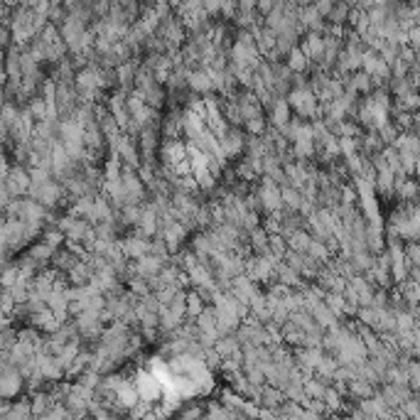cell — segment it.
<instances>
[{
  "instance_id": "obj_1",
  "label": "cell",
  "mask_w": 420,
  "mask_h": 420,
  "mask_svg": "<svg viewBox=\"0 0 420 420\" xmlns=\"http://www.w3.org/2000/svg\"><path fill=\"white\" fill-rule=\"evenodd\" d=\"M77 103H79V96H77V89H74V81H57V89H54V99H52V106L57 111V116L60 118L72 116Z\"/></svg>"
},
{
  "instance_id": "obj_2",
  "label": "cell",
  "mask_w": 420,
  "mask_h": 420,
  "mask_svg": "<svg viewBox=\"0 0 420 420\" xmlns=\"http://www.w3.org/2000/svg\"><path fill=\"white\" fill-rule=\"evenodd\" d=\"M216 140H219V150L224 153V157H226V160H236V157L244 153L246 133L239 126H228L226 131H224V135H219Z\"/></svg>"
},
{
  "instance_id": "obj_3",
  "label": "cell",
  "mask_w": 420,
  "mask_h": 420,
  "mask_svg": "<svg viewBox=\"0 0 420 420\" xmlns=\"http://www.w3.org/2000/svg\"><path fill=\"white\" fill-rule=\"evenodd\" d=\"M118 246L128 261H135L150 251V239H145V236H140L138 231H133L131 228V231L118 236Z\"/></svg>"
},
{
  "instance_id": "obj_4",
  "label": "cell",
  "mask_w": 420,
  "mask_h": 420,
  "mask_svg": "<svg viewBox=\"0 0 420 420\" xmlns=\"http://www.w3.org/2000/svg\"><path fill=\"white\" fill-rule=\"evenodd\" d=\"M3 180H5L12 197H25L27 189H30V172H27V168H25L23 162H12Z\"/></svg>"
},
{
  "instance_id": "obj_5",
  "label": "cell",
  "mask_w": 420,
  "mask_h": 420,
  "mask_svg": "<svg viewBox=\"0 0 420 420\" xmlns=\"http://www.w3.org/2000/svg\"><path fill=\"white\" fill-rule=\"evenodd\" d=\"M25 391V378L20 376V371L12 364H8L3 371H0V398H18Z\"/></svg>"
},
{
  "instance_id": "obj_6",
  "label": "cell",
  "mask_w": 420,
  "mask_h": 420,
  "mask_svg": "<svg viewBox=\"0 0 420 420\" xmlns=\"http://www.w3.org/2000/svg\"><path fill=\"white\" fill-rule=\"evenodd\" d=\"M228 293L234 295L236 302H241V305H248V302L256 298V295L261 293V285L256 280H251V278L246 276V273H241V276L231 278V285H228Z\"/></svg>"
},
{
  "instance_id": "obj_7",
  "label": "cell",
  "mask_w": 420,
  "mask_h": 420,
  "mask_svg": "<svg viewBox=\"0 0 420 420\" xmlns=\"http://www.w3.org/2000/svg\"><path fill=\"white\" fill-rule=\"evenodd\" d=\"M187 86L192 94L197 96H207V94H214V86H211V77L205 66H194L187 72Z\"/></svg>"
},
{
  "instance_id": "obj_8",
  "label": "cell",
  "mask_w": 420,
  "mask_h": 420,
  "mask_svg": "<svg viewBox=\"0 0 420 420\" xmlns=\"http://www.w3.org/2000/svg\"><path fill=\"white\" fill-rule=\"evenodd\" d=\"M54 251H57V248L54 246H49L47 241L42 239V236H40V239H35L30 244V246H27V256H30L32 261H35L37 265H40V268H44V265H49V261H52V256H54Z\"/></svg>"
},
{
  "instance_id": "obj_9",
  "label": "cell",
  "mask_w": 420,
  "mask_h": 420,
  "mask_svg": "<svg viewBox=\"0 0 420 420\" xmlns=\"http://www.w3.org/2000/svg\"><path fill=\"white\" fill-rule=\"evenodd\" d=\"M131 268H133V273H138V276H143V278H155L162 268V261L155 259L153 253H145V256L133 261Z\"/></svg>"
},
{
  "instance_id": "obj_10",
  "label": "cell",
  "mask_w": 420,
  "mask_h": 420,
  "mask_svg": "<svg viewBox=\"0 0 420 420\" xmlns=\"http://www.w3.org/2000/svg\"><path fill=\"white\" fill-rule=\"evenodd\" d=\"M373 391H376V386L369 384L367 378L354 376L352 381H347V396L344 398H369L373 396Z\"/></svg>"
},
{
  "instance_id": "obj_11",
  "label": "cell",
  "mask_w": 420,
  "mask_h": 420,
  "mask_svg": "<svg viewBox=\"0 0 420 420\" xmlns=\"http://www.w3.org/2000/svg\"><path fill=\"white\" fill-rule=\"evenodd\" d=\"M310 241H313V236H310V231H307L305 226L302 228H295L293 234L285 236V244H288V248H293V251H307V246H310Z\"/></svg>"
},
{
  "instance_id": "obj_12",
  "label": "cell",
  "mask_w": 420,
  "mask_h": 420,
  "mask_svg": "<svg viewBox=\"0 0 420 420\" xmlns=\"http://www.w3.org/2000/svg\"><path fill=\"white\" fill-rule=\"evenodd\" d=\"M283 62L290 66V72H307V69H310V60H307V54L302 52L300 47L290 49L288 57H285Z\"/></svg>"
},
{
  "instance_id": "obj_13",
  "label": "cell",
  "mask_w": 420,
  "mask_h": 420,
  "mask_svg": "<svg viewBox=\"0 0 420 420\" xmlns=\"http://www.w3.org/2000/svg\"><path fill=\"white\" fill-rule=\"evenodd\" d=\"M305 253H307V256H310L313 261H317V263H327V261H330L332 256H334V253L330 251V246H327L324 241H319V239L310 241V246H307Z\"/></svg>"
},
{
  "instance_id": "obj_14",
  "label": "cell",
  "mask_w": 420,
  "mask_h": 420,
  "mask_svg": "<svg viewBox=\"0 0 420 420\" xmlns=\"http://www.w3.org/2000/svg\"><path fill=\"white\" fill-rule=\"evenodd\" d=\"M349 12H352V5H349V3H344V0H334L330 15H327L324 20H327L330 25H347Z\"/></svg>"
},
{
  "instance_id": "obj_15",
  "label": "cell",
  "mask_w": 420,
  "mask_h": 420,
  "mask_svg": "<svg viewBox=\"0 0 420 420\" xmlns=\"http://www.w3.org/2000/svg\"><path fill=\"white\" fill-rule=\"evenodd\" d=\"M280 199H283V207H285V209L298 211V207H300V202H302V192L293 185H283L280 187Z\"/></svg>"
},
{
  "instance_id": "obj_16",
  "label": "cell",
  "mask_w": 420,
  "mask_h": 420,
  "mask_svg": "<svg viewBox=\"0 0 420 420\" xmlns=\"http://www.w3.org/2000/svg\"><path fill=\"white\" fill-rule=\"evenodd\" d=\"M32 415V408H30V396H18V401L10 403V410H8V418H27Z\"/></svg>"
},
{
  "instance_id": "obj_17",
  "label": "cell",
  "mask_w": 420,
  "mask_h": 420,
  "mask_svg": "<svg viewBox=\"0 0 420 420\" xmlns=\"http://www.w3.org/2000/svg\"><path fill=\"white\" fill-rule=\"evenodd\" d=\"M174 413L182 415V418H199V415H205V406H199L197 401H189V406H182Z\"/></svg>"
},
{
  "instance_id": "obj_18",
  "label": "cell",
  "mask_w": 420,
  "mask_h": 420,
  "mask_svg": "<svg viewBox=\"0 0 420 420\" xmlns=\"http://www.w3.org/2000/svg\"><path fill=\"white\" fill-rule=\"evenodd\" d=\"M0 315H3V288H0Z\"/></svg>"
}]
</instances>
